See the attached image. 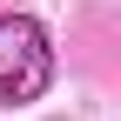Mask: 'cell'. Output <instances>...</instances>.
Returning a JSON list of instances; mask_svg holds the SVG:
<instances>
[{"label":"cell","mask_w":121,"mask_h":121,"mask_svg":"<svg viewBox=\"0 0 121 121\" xmlns=\"http://www.w3.org/2000/svg\"><path fill=\"white\" fill-rule=\"evenodd\" d=\"M54 87V40L34 13H0V108H27Z\"/></svg>","instance_id":"cell-1"}]
</instances>
